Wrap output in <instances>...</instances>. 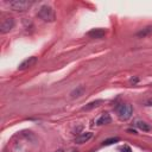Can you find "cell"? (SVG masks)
Returning <instances> with one entry per match:
<instances>
[{"label": "cell", "mask_w": 152, "mask_h": 152, "mask_svg": "<svg viewBox=\"0 0 152 152\" xmlns=\"http://www.w3.org/2000/svg\"><path fill=\"white\" fill-rule=\"evenodd\" d=\"M135 126H137L140 131H142V132H148V131H151V126H150L148 124H146L145 121H141V120H138V121L135 122Z\"/></svg>", "instance_id": "9"}, {"label": "cell", "mask_w": 152, "mask_h": 152, "mask_svg": "<svg viewBox=\"0 0 152 152\" xmlns=\"http://www.w3.org/2000/svg\"><path fill=\"white\" fill-rule=\"evenodd\" d=\"M128 132H129V133H135V131H134V129H128Z\"/></svg>", "instance_id": "16"}, {"label": "cell", "mask_w": 152, "mask_h": 152, "mask_svg": "<svg viewBox=\"0 0 152 152\" xmlns=\"http://www.w3.org/2000/svg\"><path fill=\"white\" fill-rule=\"evenodd\" d=\"M83 93H84V87L80 86V87H77L76 89H74V90L70 93V95H71V97H72V99H75V97H80Z\"/></svg>", "instance_id": "11"}, {"label": "cell", "mask_w": 152, "mask_h": 152, "mask_svg": "<svg viewBox=\"0 0 152 152\" xmlns=\"http://www.w3.org/2000/svg\"><path fill=\"white\" fill-rule=\"evenodd\" d=\"M145 104H146V106H152V99H148V100H146Z\"/></svg>", "instance_id": "15"}, {"label": "cell", "mask_w": 152, "mask_h": 152, "mask_svg": "<svg viewBox=\"0 0 152 152\" xmlns=\"http://www.w3.org/2000/svg\"><path fill=\"white\" fill-rule=\"evenodd\" d=\"M152 32V26H148V27H145V28H142L141 31H139L138 33H137V36L139 37V38H141V37H146L147 34H150Z\"/></svg>", "instance_id": "12"}, {"label": "cell", "mask_w": 152, "mask_h": 152, "mask_svg": "<svg viewBox=\"0 0 152 152\" xmlns=\"http://www.w3.org/2000/svg\"><path fill=\"white\" fill-rule=\"evenodd\" d=\"M36 63H37V57L32 56V57H28V58H26L25 61H23V62L20 63V65H19L18 69H19V70H25V69H28V68L33 66Z\"/></svg>", "instance_id": "5"}, {"label": "cell", "mask_w": 152, "mask_h": 152, "mask_svg": "<svg viewBox=\"0 0 152 152\" xmlns=\"http://www.w3.org/2000/svg\"><path fill=\"white\" fill-rule=\"evenodd\" d=\"M91 137H93V133H90V132L82 133V134H80L78 137H76L75 142H76V144H83V142H87Z\"/></svg>", "instance_id": "7"}, {"label": "cell", "mask_w": 152, "mask_h": 152, "mask_svg": "<svg viewBox=\"0 0 152 152\" xmlns=\"http://www.w3.org/2000/svg\"><path fill=\"white\" fill-rule=\"evenodd\" d=\"M31 5H32L31 0H13V1H10V7L14 11H18V12H24V11L28 10Z\"/></svg>", "instance_id": "3"}, {"label": "cell", "mask_w": 152, "mask_h": 152, "mask_svg": "<svg viewBox=\"0 0 152 152\" xmlns=\"http://www.w3.org/2000/svg\"><path fill=\"white\" fill-rule=\"evenodd\" d=\"M110 116H109V114L108 113H103L97 120H96V125L97 126H101V125H106V124H109L110 122Z\"/></svg>", "instance_id": "8"}, {"label": "cell", "mask_w": 152, "mask_h": 152, "mask_svg": "<svg viewBox=\"0 0 152 152\" xmlns=\"http://www.w3.org/2000/svg\"><path fill=\"white\" fill-rule=\"evenodd\" d=\"M87 34H88V37H90V38L100 39V38H102V37L106 34V31L102 30V28H93V30H90Z\"/></svg>", "instance_id": "6"}, {"label": "cell", "mask_w": 152, "mask_h": 152, "mask_svg": "<svg viewBox=\"0 0 152 152\" xmlns=\"http://www.w3.org/2000/svg\"><path fill=\"white\" fill-rule=\"evenodd\" d=\"M55 152H64L63 150H57V151H55Z\"/></svg>", "instance_id": "17"}, {"label": "cell", "mask_w": 152, "mask_h": 152, "mask_svg": "<svg viewBox=\"0 0 152 152\" xmlns=\"http://www.w3.org/2000/svg\"><path fill=\"white\" fill-rule=\"evenodd\" d=\"M14 26V19L11 18V17H6L1 20V24H0V32L1 33H7L10 32Z\"/></svg>", "instance_id": "4"}, {"label": "cell", "mask_w": 152, "mask_h": 152, "mask_svg": "<svg viewBox=\"0 0 152 152\" xmlns=\"http://www.w3.org/2000/svg\"><path fill=\"white\" fill-rule=\"evenodd\" d=\"M121 151H122V152H131V148H129L128 146H124V147L121 148Z\"/></svg>", "instance_id": "14"}, {"label": "cell", "mask_w": 152, "mask_h": 152, "mask_svg": "<svg viewBox=\"0 0 152 152\" xmlns=\"http://www.w3.org/2000/svg\"><path fill=\"white\" fill-rule=\"evenodd\" d=\"M132 113H133V108L128 103H125V104L122 103L116 107V114L120 120H128L132 116Z\"/></svg>", "instance_id": "2"}, {"label": "cell", "mask_w": 152, "mask_h": 152, "mask_svg": "<svg viewBox=\"0 0 152 152\" xmlns=\"http://www.w3.org/2000/svg\"><path fill=\"white\" fill-rule=\"evenodd\" d=\"M101 103H103V100H95V101H93V102L86 104L82 109H83V110H90V109H93V108H95V107H99Z\"/></svg>", "instance_id": "10"}, {"label": "cell", "mask_w": 152, "mask_h": 152, "mask_svg": "<svg viewBox=\"0 0 152 152\" xmlns=\"http://www.w3.org/2000/svg\"><path fill=\"white\" fill-rule=\"evenodd\" d=\"M116 141H119V138H109V139H106V140H103L102 145H104V146H108V145H112V144H114V142H116Z\"/></svg>", "instance_id": "13"}, {"label": "cell", "mask_w": 152, "mask_h": 152, "mask_svg": "<svg viewBox=\"0 0 152 152\" xmlns=\"http://www.w3.org/2000/svg\"><path fill=\"white\" fill-rule=\"evenodd\" d=\"M38 17L44 21H53L55 20V11L49 5H43L38 11Z\"/></svg>", "instance_id": "1"}]
</instances>
